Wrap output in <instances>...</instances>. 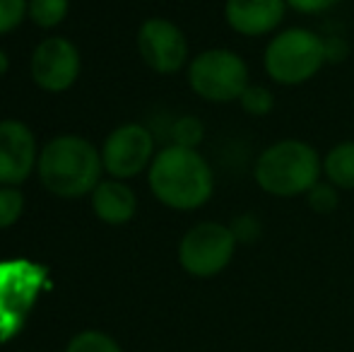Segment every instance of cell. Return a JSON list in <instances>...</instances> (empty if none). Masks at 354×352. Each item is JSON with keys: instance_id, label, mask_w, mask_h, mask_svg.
<instances>
[{"instance_id": "52a82bcc", "label": "cell", "mask_w": 354, "mask_h": 352, "mask_svg": "<svg viewBox=\"0 0 354 352\" xmlns=\"http://www.w3.org/2000/svg\"><path fill=\"white\" fill-rule=\"evenodd\" d=\"M138 51L142 63L157 75H176L191 63L188 37L167 17H147L138 29Z\"/></svg>"}, {"instance_id": "7402d4cb", "label": "cell", "mask_w": 354, "mask_h": 352, "mask_svg": "<svg viewBox=\"0 0 354 352\" xmlns=\"http://www.w3.org/2000/svg\"><path fill=\"white\" fill-rule=\"evenodd\" d=\"M342 3L345 0H287L289 12H297L301 17H318V15L330 12Z\"/></svg>"}, {"instance_id": "277c9868", "label": "cell", "mask_w": 354, "mask_h": 352, "mask_svg": "<svg viewBox=\"0 0 354 352\" xmlns=\"http://www.w3.org/2000/svg\"><path fill=\"white\" fill-rule=\"evenodd\" d=\"M37 172L53 196L82 198L99 183L104 172L102 152L80 136H58L39 152Z\"/></svg>"}, {"instance_id": "ac0fdd59", "label": "cell", "mask_w": 354, "mask_h": 352, "mask_svg": "<svg viewBox=\"0 0 354 352\" xmlns=\"http://www.w3.org/2000/svg\"><path fill=\"white\" fill-rule=\"evenodd\" d=\"M304 201H306L308 210H311L313 215H333V212L340 207V191H337L333 183H328L326 178H321V181L304 196Z\"/></svg>"}, {"instance_id": "7a4b0ae2", "label": "cell", "mask_w": 354, "mask_h": 352, "mask_svg": "<svg viewBox=\"0 0 354 352\" xmlns=\"http://www.w3.org/2000/svg\"><path fill=\"white\" fill-rule=\"evenodd\" d=\"M323 178V155L304 138H280L253 162V181L277 201L304 198Z\"/></svg>"}, {"instance_id": "6da1fadb", "label": "cell", "mask_w": 354, "mask_h": 352, "mask_svg": "<svg viewBox=\"0 0 354 352\" xmlns=\"http://www.w3.org/2000/svg\"><path fill=\"white\" fill-rule=\"evenodd\" d=\"M147 183L164 207L193 212L212 201L217 176L201 150L167 145L154 155L147 169Z\"/></svg>"}, {"instance_id": "7c38bea8", "label": "cell", "mask_w": 354, "mask_h": 352, "mask_svg": "<svg viewBox=\"0 0 354 352\" xmlns=\"http://www.w3.org/2000/svg\"><path fill=\"white\" fill-rule=\"evenodd\" d=\"M92 210L106 225H126L136 217L138 212V198L118 178L111 181H99L92 191Z\"/></svg>"}, {"instance_id": "8992f818", "label": "cell", "mask_w": 354, "mask_h": 352, "mask_svg": "<svg viewBox=\"0 0 354 352\" xmlns=\"http://www.w3.org/2000/svg\"><path fill=\"white\" fill-rule=\"evenodd\" d=\"M239 244L234 239L229 222L203 220L196 222L181 237L176 249L178 266L183 272L198 280H210L227 270L236 259Z\"/></svg>"}, {"instance_id": "603a6c76", "label": "cell", "mask_w": 354, "mask_h": 352, "mask_svg": "<svg viewBox=\"0 0 354 352\" xmlns=\"http://www.w3.org/2000/svg\"><path fill=\"white\" fill-rule=\"evenodd\" d=\"M326 39V58L328 66H340V63L347 61L350 56V41L340 34H323Z\"/></svg>"}, {"instance_id": "44dd1931", "label": "cell", "mask_w": 354, "mask_h": 352, "mask_svg": "<svg viewBox=\"0 0 354 352\" xmlns=\"http://www.w3.org/2000/svg\"><path fill=\"white\" fill-rule=\"evenodd\" d=\"M29 15V0H0V34H8L22 24Z\"/></svg>"}, {"instance_id": "d6986e66", "label": "cell", "mask_w": 354, "mask_h": 352, "mask_svg": "<svg viewBox=\"0 0 354 352\" xmlns=\"http://www.w3.org/2000/svg\"><path fill=\"white\" fill-rule=\"evenodd\" d=\"M66 352H123L111 335L102 331H82L68 343Z\"/></svg>"}, {"instance_id": "9c48e42d", "label": "cell", "mask_w": 354, "mask_h": 352, "mask_svg": "<svg viewBox=\"0 0 354 352\" xmlns=\"http://www.w3.org/2000/svg\"><path fill=\"white\" fill-rule=\"evenodd\" d=\"M80 75V51L63 37H48L32 53V77L46 92H66Z\"/></svg>"}, {"instance_id": "3957f363", "label": "cell", "mask_w": 354, "mask_h": 352, "mask_svg": "<svg viewBox=\"0 0 354 352\" xmlns=\"http://www.w3.org/2000/svg\"><path fill=\"white\" fill-rule=\"evenodd\" d=\"M263 73L277 87H301L321 75L328 66L326 39L304 24H289L275 32L263 46Z\"/></svg>"}, {"instance_id": "ba28073f", "label": "cell", "mask_w": 354, "mask_h": 352, "mask_svg": "<svg viewBox=\"0 0 354 352\" xmlns=\"http://www.w3.org/2000/svg\"><path fill=\"white\" fill-rule=\"evenodd\" d=\"M154 155V136L142 123H123L104 140L102 165L118 181L136 178L149 169Z\"/></svg>"}, {"instance_id": "30bf717a", "label": "cell", "mask_w": 354, "mask_h": 352, "mask_svg": "<svg viewBox=\"0 0 354 352\" xmlns=\"http://www.w3.org/2000/svg\"><path fill=\"white\" fill-rule=\"evenodd\" d=\"M287 0H224V22L236 37L270 39L287 19Z\"/></svg>"}, {"instance_id": "2e32d148", "label": "cell", "mask_w": 354, "mask_h": 352, "mask_svg": "<svg viewBox=\"0 0 354 352\" xmlns=\"http://www.w3.org/2000/svg\"><path fill=\"white\" fill-rule=\"evenodd\" d=\"M71 0H29V17L37 27L53 29L68 17Z\"/></svg>"}, {"instance_id": "e0dca14e", "label": "cell", "mask_w": 354, "mask_h": 352, "mask_svg": "<svg viewBox=\"0 0 354 352\" xmlns=\"http://www.w3.org/2000/svg\"><path fill=\"white\" fill-rule=\"evenodd\" d=\"M229 230H232L239 246L258 244V241L263 239V234H266L263 220L251 210H243V212H239V215H234L232 220H229Z\"/></svg>"}, {"instance_id": "9a60e30c", "label": "cell", "mask_w": 354, "mask_h": 352, "mask_svg": "<svg viewBox=\"0 0 354 352\" xmlns=\"http://www.w3.org/2000/svg\"><path fill=\"white\" fill-rule=\"evenodd\" d=\"M169 145L186 147V150H201L203 140H205V123L193 113H183L169 128Z\"/></svg>"}, {"instance_id": "5bb4252c", "label": "cell", "mask_w": 354, "mask_h": 352, "mask_svg": "<svg viewBox=\"0 0 354 352\" xmlns=\"http://www.w3.org/2000/svg\"><path fill=\"white\" fill-rule=\"evenodd\" d=\"M239 109L246 113L248 118H268L277 106L275 89L266 82H251L243 89L241 99H239Z\"/></svg>"}, {"instance_id": "cb8c5ba5", "label": "cell", "mask_w": 354, "mask_h": 352, "mask_svg": "<svg viewBox=\"0 0 354 352\" xmlns=\"http://www.w3.org/2000/svg\"><path fill=\"white\" fill-rule=\"evenodd\" d=\"M8 68H10V61H8V53L3 51V48H0V77L5 75V73H8Z\"/></svg>"}, {"instance_id": "ffe728a7", "label": "cell", "mask_w": 354, "mask_h": 352, "mask_svg": "<svg viewBox=\"0 0 354 352\" xmlns=\"http://www.w3.org/2000/svg\"><path fill=\"white\" fill-rule=\"evenodd\" d=\"M24 196L15 186H0V230H8L22 217Z\"/></svg>"}, {"instance_id": "4fadbf2b", "label": "cell", "mask_w": 354, "mask_h": 352, "mask_svg": "<svg viewBox=\"0 0 354 352\" xmlns=\"http://www.w3.org/2000/svg\"><path fill=\"white\" fill-rule=\"evenodd\" d=\"M323 178L340 193L354 191V138L335 142L323 152Z\"/></svg>"}, {"instance_id": "8fae6325", "label": "cell", "mask_w": 354, "mask_h": 352, "mask_svg": "<svg viewBox=\"0 0 354 352\" xmlns=\"http://www.w3.org/2000/svg\"><path fill=\"white\" fill-rule=\"evenodd\" d=\"M39 162L37 138L22 121H0V186H19Z\"/></svg>"}, {"instance_id": "5b68a950", "label": "cell", "mask_w": 354, "mask_h": 352, "mask_svg": "<svg viewBox=\"0 0 354 352\" xmlns=\"http://www.w3.org/2000/svg\"><path fill=\"white\" fill-rule=\"evenodd\" d=\"M191 92L207 104H236L251 85V66L229 46H212L196 53L186 68Z\"/></svg>"}]
</instances>
